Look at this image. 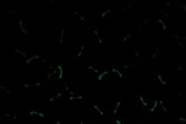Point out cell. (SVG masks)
<instances>
[{"label":"cell","instance_id":"cell-2","mask_svg":"<svg viewBox=\"0 0 186 124\" xmlns=\"http://www.w3.org/2000/svg\"><path fill=\"white\" fill-rule=\"evenodd\" d=\"M65 34H67V30L62 28V27H55L54 28V41L56 45H61L64 39H65Z\"/></svg>","mask_w":186,"mask_h":124},{"label":"cell","instance_id":"cell-17","mask_svg":"<svg viewBox=\"0 0 186 124\" xmlns=\"http://www.w3.org/2000/svg\"><path fill=\"white\" fill-rule=\"evenodd\" d=\"M123 105H124V101H118V102L116 103V105L113 107V110H112V112H111V115H112V116H116L120 111H122V108L124 107Z\"/></svg>","mask_w":186,"mask_h":124},{"label":"cell","instance_id":"cell-23","mask_svg":"<svg viewBox=\"0 0 186 124\" xmlns=\"http://www.w3.org/2000/svg\"><path fill=\"white\" fill-rule=\"evenodd\" d=\"M148 24H149V19H148V18L143 19V21H142V23H140V24H139V26H138V32H139V33H142V32L145 31V27L148 26Z\"/></svg>","mask_w":186,"mask_h":124},{"label":"cell","instance_id":"cell-18","mask_svg":"<svg viewBox=\"0 0 186 124\" xmlns=\"http://www.w3.org/2000/svg\"><path fill=\"white\" fill-rule=\"evenodd\" d=\"M2 117L6 118L10 124H14L17 121V118H18V116H17L16 114H11V113H3L2 114Z\"/></svg>","mask_w":186,"mask_h":124},{"label":"cell","instance_id":"cell-10","mask_svg":"<svg viewBox=\"0 0 186 124\" xmlns=\"http://www.w3.org/2000/svg\"><path fill=\"white\" fill-rule=\"evenodd\" d=\"M83 70L88 74H90V76H96L101 71V69L95 64H86V65H83Z\"/></svg>","mask_w":186,"mask_h":124},{"label":"cell","instance_id":"cell-8","mask_svg":"<svg viewBox=\"0 0 186 124\" xmlns=\"http://www.w3.org/2000/svg\"><path fill=\"white\" fill-rule=\"evenodd\" d=\"M172 37H173V41H174L176 45L180 50H183L184 49V41L186 40L185 35H179L178 33H174V34H172Z\"/></svg>","mask_w":186,"mask_h":124},{"label":"cell","instance_id":"cell-14","mask_svg":"<svg viewBox=\"0 0 186 124\" xmlns=\"http://www.w3.org/2000/svg\"><path fill=\"white\" fill-rule=\"evenodd\" d=\"M11 54L15 55V56H17L18 59H27V58H28V56H27V53L24 51V50L19 49V48L12 49V50H11Z\"/></svg>","mask_w":186,"mask_h":124},{"label":"cell","instance_id":"cell-21","mask_svg":"<svg viewBox=\"0 0 186 124\" xmlns=\"http://www.w3.org/2000/svg\"><path fill=\"white\" fill-rule=\"evenodd\" d=\"M110 70H104L102 73H99L98 74V77H97V80L98 81H103V80H108V78H110Z\"/></svg>","mask_w":186,"mask_h":124},{"label":"cell","instance_id":"cell-6","mask_svg":"<svg viewBox=\"0 0 186 124\" xmlns=\"http://www.w3.org/2000/svg\"><path fill=\"white\" fill-rule=\"evenodd\" d=\"M136 103H138V106L139 107H141V108H145V110H149L150 108V106H151V104L149 101H147L145 98V96L142 95L141 93H138L136 94Z\"/></svg>","mask_w":186,"mask_h":124},{"label":"cell","instance_id":"cell-12","mask_svg":"<svg viewBox=\"0 0 186 124\" xmlns=\"http://www.w3.org/2000/svg\"><path fill=\"white\" fill-rule=\"evenodd\" d=\"M44 85L42 83H21V89H25V88H31V89H43Z\"/></svg>","mask_w":186,"mask_h":124},{"label":"cell","instance_id":"cell-13","mask_svg":"<svg viewBox=\"0 0 186 124\" xmlns=\"http://www.w3.org/2000/svg\"><path fill=\"white\" fill-rule=\"evenodd\" d=\"M154 23H155V25L157 27H160L164 33L167 32V30H168V24H167V21H166V19H164V18H156V19H154Z\"/></svg>","mask_w":186,"mask_h":124},{"label":"cell","instance_id":"cell-22","mask_svg":"<svg viewBox=\"0 0 186 124\" xmlns=\"http://www.w3.org/2000/svg\"><path fill=\"white\" fill-rule=\"evenodd\" d=\"M92 107H93V110H95V111L98 113V115H99V116L104 117V116L106 115V112H105V111H103V110L99 107V105H98V104L93 103V104H92Z\"/></svg>","mask_w":186,"mask_h":124},{"label":"cell","instance_id":"cell-28","mask_svg":"<svg viewBox=\"0 0 186 124\" xmlns=\"http://www.w3.org/2000/svg\"><path fill=\"white\" fill-rule=\"evenodd\" d=\"M174 96H175L176 98H182V97H185V93L184 92H175Z\"/></svg>","mask_w":186,"mask_h":124},{"label":"cell","instance_id":"cell-5","mask_svg":"<svg viewBox=\"0 0 186 124\" xmlns=\"http://www.w3.org/2000/svg\"><path fill=\"white\" fill-rule=\"evenodd\" d=\"M18 18V32L21 35H27V25H26V21L24 18V16L21 14L17 15Z\"/></svg>","mask_w":186,"mask_h":124},{"label":"cell","instance_id":"cell-4","mask_svg":"<svg viewBox=\"0 0 186 124\" xmlns=\"http://www.w3.org/2000/svg\"><path fill=\"white\" fill-rule=\"evenodd\" d=\"M73 17L76 19H78L80 25L81 26H88L89 25V16H87L86 14H83V11H79V10H74L73 11Z\"/></svg>","mask_w":186,"mask_h":124},{"label":"cell","instance_id":"cell-24","mask_svg":"<svg viewBox=\"0 0 186 124\" xmlns=\"http://www.w3.org/2000/svg\"><path fill=\"white\" fill-rule=\"evenodd\" d=\"M69 101H81L85 98V96L81 94H76V95H71V96H67Z\"/></svg>","mask_w":186,"mask_h":124},{"label":"cell","instance_id":"cell-32","mask_svg":"<svg viewBox=\"0 0 186 124\" xmlns=\"http://www.w3.org/2000/svg\"><path fill=\"white\" fill-rule=\"evenodd\" d=\"M79 124H86V123H85V122H80Z\"/></svg>","mask_w":186,"mask_h":124},{"label":"cell","instance_id":"cell-19","mask_svg":"<svg viewBox=\"0 0 186 124\" xmlns=\"http://www.w3.org/2000/svg\"><path fill=\"white\" fill-rule=\"evenodd\" d=\"M0 90H1V92H3V94H6V95H7V96H9V97H11V96L14 95L12 89H11L10 87H8L7 85H1V86H0Z\"/></svg>","mask_w":186,"mask_h":124},{"label":"cell","instance_id":"cell-30","mask_svg":"<svg viewBox=\"0 0 186 124\" xmlns=\"http://www.w3.org/2000/svg\"><path fill=\"white\" fill-rule=\"evenodd\" d=\"M114 124H123V122L121 121V118H118V117H117V118L115 120V122H114Z\"/></svg>","mask_w":186,"mask_h":124},{"label":"cell","instance_id":"cell-3","mask_svg":"<svg viewBox=\"0 0 186 124\" xmlns=\"http://www.w3.org/2000/svg\"><path fill=\"white\" fill-rule=\"evenodd\" d=\"M155 85L157 88L166 89V88H169L170 83H168L167 80L164 79V77L161 76V73L157 72V73H155Z\"/></svg>","mask_w":186,"mask_h":124},{"label":"cell","instance_id":"cell-16","mask_svg":"<svg viewBox=\"0 0 186 124\" xmlns=\"http://www.w3.org/2000/svg\"><path fill=\"white\" fill-rule=\"evenodd\" d=\"M110 73L111 74H115L117 77V79H120V80H124L125 79V74H124L123 70H121L118 68H112L110 70Z\"/></svg>","mask_w":186,"mask_h":124},{"label":"cell","instance_id":"cell-29","mask_svg":"<svg viewBox=\"0 0 186 124\" xmlns=\"http://www.w3.org/2000/svg\"><path fill=\"white\" fill-rule=\"evenodd\" d=\"M186 123V120L184 117H182V116H179L178 118H177V124H185Z\"/></svg>","mask_w":186,"mask_h":124},{"label":"cell","instance_id":"cell-31","mask_svg":"<svg viewBox=\"0 0 186 124\" xmlns=\"http://www.w3.org/2000/svg\"><path fill=\"white\" fill-rule=\"evenodd\" d=\"M55 124H67V123H63L60 120H56V121H55Z\"/></svg>","mask_w":186,"mask_h":124},{"label":"cell","instance_id":"cell-1","mask_svg":"<svg viewBox=\"0 0 186 124\" xmlns=\"http://www.w3.org/2000/svg\"><path fill=\"white\" fill-rule=\"evenodd\" d=\"M88 49L85 45H73L72 46V59L73 61H79L83 58V55L87 53Z\"/></svg>","mask_w":186,"mask_h":124},{"label":"cell","instance_id":"cell-25","mask_svg":"<svg viewBox=\"0 0 186 124\" xmlns=\"http://www.w3.org/2000/svg\"><path fill=\"white\" fill-rule=\"evenodd\" d=\"M56 68V74H58V80H61L63 78V69H62L61 64H55Z\"/></svg>","mask_w":186,"mask_h":124},{"label":"cell","instance_id":"cell-15","mask_svg":"<svg viewBox=\"0 0 186 124\" xmlns=\"http://www.w3.org/2000/svg\"><path fill=\"white\" fill-rule=\"evenodd\" d=\"M132 36H133V34L131 32H127V33H125L118 37V42L122 43V44H129L132 40Z\"/></svg>","mask_w":186,"mask_h":124},{"label":"cell","instance_id":"cell-11","mask_svg":"<svg viewBox=\"0 0 186 124\" xmlns=\"http://www.w3.org/2000/svg\"><path fill=\"white\" fill-rule=\"evenodd\" d=\"M62 96H63V94L62 93H55L53 94V95H51V96H49L48 97V99H46V105L49 106V107H52L53 105H54V103L58 101V99H60Z\"/></svg>","mask_w":186,"mask_h":124},{"label":"cell","instance_id":"cell-20","mask_svg":"<svg viewBox=\"0 0 186 124\" xmlns=\"http://www.w3.org/2000/svg\"><path fill=\"white\" fill-rule=\"evenodd\" d=\"M28 116H31V117H34V116H36V117H41V118H44V113L42 112V111H39V110H32L28 112Z\"/></svg>","mask_w":186,"mask_h":124},{"label":"cell","instance_id":"cell-26","mask_svg":"<svg viewBox=\"0 0 186 124\" xmlns=\"http://www.w3.org/2000/svg\"><path fill=\"white\" fill-rule=\"evenodd\" d=\"M114 14V10H112V9H105V10H103L102 12H101V18H106V17H108V16H112Z\"/></svg>","mask_w":186,"mask_h":124},{"label":"cell","instance_id":"cell-9","mask_svg":"<svg viewBox=\"0 0 186 124\" xmlns=\"http://www.w3.org/2000/svg\"><path fill=\"white\" fill-rule=\"evenodd\" d=\"M92 34H93V41L96 42L97 44H101V45H104V44H106V40H105V37L102 36V34L98 32L97 28H93L92 30Z\"/></svg>","mask_w":186,"mask_h":124},{"label":"cell","instance_id":"cell-27","mask_svg":"<svg viewBox=\"0 0 186 124\" xmlns=\"http://www.w3.org/2000/svg\"><path fill=\"white\" fill-rule=\"evenodd\" d=\"M173 71H174V72H183V71H184V65H183L182 63L174 64V65H173Z\"/></svg>","mask_w":186,"mask_h":124},{"label":"cell","instance_id":"cell-7","mask_svg":"<svg viewBox=\"0 0 186 124\" xmlns=\"http://www.w3.org/2000/svg\"><path fill=\"white\" fill-rule=\"evenodd\" d=\"M161 54V46L160 45H157L154 48V50L150 52L149 56L147 58V61L148 62H156L159 59V55Z\"/></svg>","mask_w":186,"mask_h":124}]
</instances>
